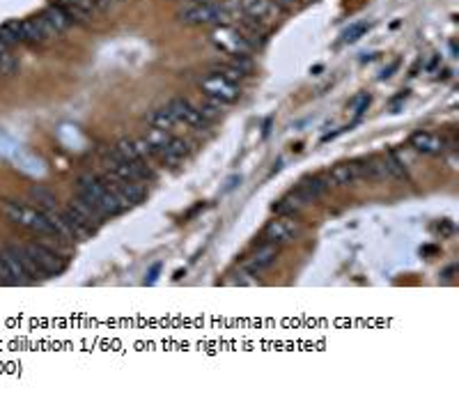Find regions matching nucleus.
Wrapping results in <instances>:
<instances>
[{"mask_svg": "<svg viewBox=\"0 0 459 402\" xmlns=\"http://www.w3.org/2000/svg\"><path fill=\"white\" fill-rule=\"evenodd\" d=\"M356 179H361V163L349 161V163H338V166H333V170L328 172L326 182H328V186H351Z\"/></svg>", "mask_w": 459, "mask_h": 402, "instance_id": "obj_13", "label": "nucleus"}, {"mask_svg": "<svg viewBox=\"0 0 459 402\" xmlns=\"http://www.w3.org/2000/svg\"><path fill=\"white\" fill-rule=\"evenodd\" d=\"M236 182H241V177H232V179H230V182H227V189H225V191H232L234 186H236Z\"/></svg>", "mask_w": 459, "mask_h": 402, "instance_id": "obj_37", "label": "nucleus"}, {"mask_svg": "<svg viewBox=\"0 0 459 402\" xmlns=\"http://www.w3.org/2000/svg\"><path fill=\"white\" fill-rule=\"evenodd\" d=\"M200 90H203L205 97H209V99H214V102H218V104H232L241 95L239 83L227 81V78L218 76V74L205 76L203 81H200Z\"/></svg>", "mask_w": 459, "mask_h": 402, "instance_id": "obj_5", "label": "nucleus"}, {"mask_svg": "<svg viewBox=\"0 0 459 402\" xmlns=\"http://www.w3.org/2000/svg\"><path fill=\"white\" fill-rule=\"evenodd\" d=\"M368 28H370V24H365V21H361V24L349 26L347 30H344V35H342V42H347V44H351V42L361 39L363 35L368 33Z\"/></svg>", "mask_w": 459, "mask_h": 402, "instance_id": "obj_28", "label": "nucleus"}, {"mask_svg": "<svg viewBox=\"0 0 459 402\" xmlns=\"http://www.w3.org/2000/svg\"><path fill=\"white\" fill-rule=\"evenodd\" d=\"M455 274H457V264H453V267H448L441 276H443V281H453Z\"/></svg>", "mask_w": 459, "mask_h": 402, "instance_id": "obj_32", "label": "nucleus"}, {"mask_svg": "<svg viewBox=\"0 0 459 402\" xmlns=\"http://www.w3.org/2000/svg\"><path fill=\"white\" fill-rule=\"evenodd\" d=\"M276 257H278V246L276 244H264V246L257 250V253L250 257V260L246 262V271L248 274H253V276H260L262 271H267L271 264L276 262Z\"/></svg>", "mask_w": 459, "mask_h": 402, "instance_id": "obj_14", "label": "nucleus"}, {"mask_svg": "<svg viewBox=\"0 0 459 402\" xmlns=\"http://www.w3.org/2000/svg\"><path fill=\"white\" fill-rule=\"evenodd\" d=\"M76 186H78V196L90 200L106 219L118 217V214L124 212V205L120 203V198L115 196V191L111 186L104 184V179H99L95 175H83V177H78Z\"/></svg>", "mask_w": 459, "mask_h": 402, "instance_id": "obj_1", "label": "nucleus"}, {"mask_svg": "<svg viewBox=\"0 0 459 402\" xmlns=\"http://www.w3.org/2000/svg\"><path fill=\"white\" fill-rule=\"evenodd\" d=\"M3 214L7 217V221H12V223L24 226L28 230H32V232L55 237L53 226L48 223L46 214L41 212V210H30V207H24V205L14 203V200H5V203H3Z\"/></svg>", "mask_w": 459, "mask_h": 402, "instance_id": "obj_3", "label": "nucleus"}, {"mask_svg": "<svg viewBox=\"0 0 459 402\" xmlns=\"http://www.w3.org/2000/svg\"><path fill=\"white\" fill-rule=\"evenodd\" d=\"M409 143H411V147L415 152H422V154H443L448 147L446 138H441V136H436V134H429V131H415Z\"/></svg>", "mask_w": 459, "mask_h": 402, "instance_id": "obj_12", "label": "nucleus"}, {"mask_svg": "<svg viewBox=\"0 0 459 402\" xmlns=\"http://www.w3.org/2000/svg\"><path fill=\"white\" fill-rule=\"evenodd\" d=\"M301 232V223L297 221V217H281L269 221V226L264 228V239L269 244H287L294 241Z\"/></svg>", "mask_w": 459, "mask_h": 402, "instance_id": "obj_6", "label": "nucleus"}, {"mask_svg": "<svg viewBox=\"0 0 459 402\" xmlns=\"http://www.w3.org/2000/svg\"><path fill=\"white\" fill-rule=\"evenodd\" d=\"M147 122H149V127L163 129V131H172V129L179 125V122L175 120V115H172V113L166 109V106H163V109H156V111L149 113Z\"/></svg>", "mask_w": 459, "mask_h": 402, "instance_id": "obj_20", "label": "nucleus"}, {"mask_svg": "<svg viewBox=\"0 0 459 402\" xmlns=\"http://www.w3.org/2000/svg\"><path fill=\"white\" fill-rule=\"evenodd\" d=\"M198 109V113L203 115V118L207 120V122H212V120H216L218 115H221V106L223 104H218V102H214V99H209V97H205L203 95V102L200 104H193Z\"/></svg>", "mask_w": 459, "mask_h": 402, "instance_id": "obj_25", "label": "nucleus"}, {"mask_svg": "<svg viewBox=\"0 0 459 402\" xmlns=\"http://www.w3.org/2000/svg\"><path fill=\"white\" fill-rule=\"evenodd\" d=\"M113 149H115V152H118L124 161H129V163L140 161V154H138V149H135V140L122 138V140L115 143V147H113Z\"/></svg>", "mask_w": 459, "mask_h": 402, "instance_id": "obj_23", "label": "nucleus"}, {"mask_svg": "<svg viewBox=\"0 0 459 402\" xmlns=\"http://www.w3.org/2000/svg\"><path fill=\"white\" fill-rule=\"evenodd\" d=\"M239 5H241L243 17L257 19V21H262V24L276 19V14H278V5L274 0H239Z\"/></svg>", "mask_w": 459, "mask_h": 402, "instance_id": "obj_11", "label": "nucleus"}, {"mask_svg": "<svg viewBox=\"0 0 459 402\" xmlns=\"http://www.w3.org/2000/svg\"><path fill=\"white\" fill-rule=\"evenodd\" d=\"M92 3L97 5V10H109L113 3H118V0H92Z\"/></svg>", "mask_w": 459, "mask_h": 402, "instance_id": "obj_33", "label": "nucleus"}, {"mask_svg": "<svg viewBox=\"0 0 459 402\" xmlns=\"http://www.w3.org/2000/svg\"><path fill=\"white\" fill-rule=\"evenodd\" d=\"M44 42H48V35L39 17L21 21V44H44Z\"/></svg>", "mask_w": 459, "mask_h": 402, "instance_id": "obj_15", "label": "nucleus"}, {"mask_svg": "<svg viewBox=\"0 0 459 402\" xmlns=\"http://www.w3.org/2000/svg\"><path fill=\"white\" fill-rule=\"evenodd\" d=\"M0 285H17V281H14L12 271L7 269V264H5L3 257H0Z\"/></svg>", "mask_w": 459, "mask_h": 402, "instance_id": "obj_31", "label": "nucleus"}, {"mask_svg": "<svg viewBox=\"0 0 459 402\" xmlns=\"http://www.w3.org/2000/svg\"><path fill=\"white\" fill-rule=\"evenodd\" d=\"M214 74L223 76V78H227V81H232V83H239L241 78L246 76L241 69H236L234 64H230L227 60H225V62H221V64H216V67H214Z\"/></svg>", "mask_w": 459, "mask_h": 402, "instance_id": "obj_26", "label": "nucleus"}, {"mask_svg": "<svg viewBox=\"0 0 459 402\" xmlns=\"http://www.w3.org/2000/svg\"><path fill=\"white\" fill-rule=\"evenodd\" d=\"M55 5H60L67 17L81 26H88L97 12V5L92 0H55Z\"/></svg>", "mask_w": 459, "mask_h": 402, "instance_id": "obj_10", "label": "nucleus"}, {"mask_svg": "<svg viewBox=\"0 0 459 402\" xmlns=\"http://www.w3.org/2000/svg\"><path fill=\"white\" fill-rule=\"evenodd\" d=\"M166 109L175 115V120L179 122V125H186V127H193V129H200V127L207 125V120L198 113V109L193 106V102H189V99L175 97V99H170Z\"/></svg>", "mask_w": 459, "mask_h": 402, "instance_id": "obj_9", "label": "nucleus"}, {"mask_svg": "<svg viewBox=\"0 0 459 402\" xmlns=\"http://www.w3.org/2000/svg\"><path fill=\"white\" fill-rule=\"evenodd\" d=\"M368 106H370V95H368V92H361V95H356L349 102V109L354 111L356 118H361V115L368 111Z\"/></svg>", "mask_w": 459, "mask_h": 402, "instance_id": "obj_29", "label": "nucleus"}, {"mask_svg": "<svg viewBox=\"0 0 459 402\" xmlns=\"http://www.w3.org/2000/svg\"><path fill=\"white\" fill-rule=\"evenodd\" d=\"M0 42H3L7 48L21 44V21L17 19L5 21V24L0 26Z\"/></svg>", "mask_w": 459, "mask_h": 402, "instance_id": "obj_21", "label": "nucleus"}, {"mask_svg": "<svg viewBox=\"0 0 459 402\" xmlns=\"http://www.w3.org/2000/svg\"><path fill=\"white\" fill-rule=\"evenodd\" d=\"M26 250L30 253L32 262L37 264L44 276H57L64 271V260L51 248L41 246V244H26Z\"/></svg>", "mask_w": 459, "mask_h": 402, "instance_id": "obj_7", "label": "nucleus"}, {"mask_svg": "<svg viewBox=\"0 0 459 402\" xmlns=\"http://www.w3.org/2000/svg\"><path fill=\"white\" fill-rule=\"evenodd\" d=\"M189 154H191V145L182 138H170L168 145L159 149V159L163 163H168V166H175V163H179Z\"/></svg>", "mask_w": 459, "mask_h": 402, "instance_id": "obj_16", "label": "nucleus"}, {"mask_svg": "<svg viewBox=\"0 0 459 402\" xmlns=\"http://www.w3.org/2000/svg\"><path fill=\"white\" fill-rule=\"evenodd\" d=\"M436 230H439V232H443V235L448 237L450 232H453V226H450L448 221H443V223H439V226H436Z\"/></svg>", "mask_w": 459, "mask_h": 402, "instance_id": "obj_35", "label": "nucleus"}, {"mask_svg": "<svg viewBox=\"0 0 459 402\" xmlns=\"http://www.w3.org/2000/svg\"><path fill=\"white\" fill-rule=\"evenodd\" d=\"M39 21H41V26H44L48 39H53V37H57V35L67 33L69 28L74 26V21L67 17V12H64L62 7L55 5V3L48 5L46 10L39 14Z\"/></svg>", "mask_w": 459, "mask_h": 402, "instance_id": "obj_8", "label": "nucleus"}, {"mask_svg": "<svg viewBox=\"0 0 459 402\" xmlns=\"http://www.w3.org/2000/svg\"><path fill=\"white\" fill-rule=\"evenodd\" d=\"M135 149H138L140 159H145V161H147V159H154V156L159 154V149H156L147 138H138V140H135Z\"/></svg>", "mask_w": 459, "mask_h": 402, "instance_id": "obj_30", "label": "nucleus"}, {"mask_svg": "<svg viewBox=\"0 0 459 402\" xmlns=\"http://www.w3.org/2000/svg\"><path fill=\"white\" fill-rule=\"evenodd\" d=\"M294 3H297V0H276L278 7H292Z\"/></svg>", "mask_w": 459, "mask_h": 402, "instance_id": "obj_36", "label": "nucleus"}, {"mask_svg": "<svg viewBox=\"0 0 459 402\" xmlns=\"http://www.w3.org/2000/svg\"><path fill=\"white\" fill-rule=\"evenodd\" d=\"M159 269H161V264H154L152 269H149V278H147V283L152 285L154 281H156V276H159Z\"/></svg>", "mask_w": 459, "mask_h": 402, "instance_id": "obj_34", "label": "nucleus"}, {"mask_svg": "<svg viewBox=\"0 0 459 402\" xmlns=\"http://www.w3.org/2000/svg\"><path fill=\"white\" fill-rule=\"evenodd\" d=\"M328 189V182L324 177H319V175H315V177H303L301 179V184H299V193L303 196L308 203H315L317 198H321L324 196V191Z\"/></svg>", "mask_w": 459, "mask_h": 402, "instance_id": "obj_17", "label": "nucleus"}, {"mask_svg": "<svg viewBox=\"0 0 459 402\" xmlns=\"http://www.w3.org/2000/svg\"><path fill=\"white\" fill-rule=\"evenodd\" d=\"M303 3H312V0H303Z\"/></svg>", "mask_w": 459, "mask_h": 402, "instance_id": "obj_38", "label": "nucleus"}, {"mask_svg": "<svg viewBox=\"0 0 459 402\" xmlns=\"http://www.w3.org/2000/svg\"><path fill=\"white\" fill-rule=\"evenodd\" d=\"M384 163H386V170H388V177H395V179H406L409 172H406V166L397 159L395 152H388L384 156Z\"/></svg>", "mask_w": 459, "mask_h": 402, "instance_id": "obj_24", "label": "nucleus"}, {"mask_svg": "<svg viewBox=\"0 0 459 402\" xmlns=\"http://www.w3.org/2000/svg\"><path fill=\"white\" fill-rule=\"evenodd\" d=\"M0 257H3V260H5L7 269L12 271V276H14V281H17V285H26V283H32V278L28 276V271L24 269V264H21V262L17 260V255H14V250H12V244H7V246H3V248H0Z\"/></svg>", "mask_w": 459, "mask_h": 402, "instance_id": "obj_18", "label": "nucleus"}, {"mask_svg": "<svg viewBox=\"0 0 459 402\" xmlns=\"http://www.w3.org/2000/svg\"><path fill=\"white\" fill-rule=\"evenodd\" d=\"M212 44L218 48L221 53L225 55H241V57H250V53L255 51V46L243 37V33L234 26H216L212 33Z\"/></svg>", "mask_w": 459, "mask_h": 402, "instance_id": "obj_4", "label": "nucleus"}, {"mask_svg": "<svg viewBox=\"0 0 459 402\" xmlns=\"http://www.w3.org/2000/svg\"><path fill=\"white\" fill-rule=\"evenodd\" d=\"M306 205H308V200L301 196L299 191H294L290 196H285L283 200H278L274 205V212H278L281 217H299V212L303 210Z\"/></svg>", "mask_w": 459, "mask_h": 402, "instance_id": "obj_19", "label": "nucleus"}, {"mask_svg": "<svg viewBox=\"0 0 459 402\" xmlns=\"http://www.w3.org/2000/svg\"><path fill=\"white\" fill-rule=\"evenodd\" d=\"M177 19L186 26H227L232 17L223 10L221 3L200 5V3H186L177 10Z\"/></svg>", "mask_w": 459, "mask_h": 402, "instance_id": "obj_2", "label": "nucleus"}, {"mask_svg": "<svg viewBox=\"0 0 459 402\" xmlns=\"http://www.w3.org/2000/svg\"><path fill=\"white\" fill-rule=\"evenodd\" d=\"M30 198L39 205V210H57V198L53 191L44 189V186H30Z\"/></svg>", "mask_w": 459, "mask_h": 402, "instance_id": "obj_22", "label": "nucleus"}, {"mask_svg": "<svg viewBox=\"0 0 459 402\" xmlns=\"http://www.w3.org/2000/svg\"><path fill=\"white\" fill-rule=\"evenodd\" d=\"M19 71V60L10 51L0 53V74L3 76H14Z\"/></svg>", "mask_w": 459, "mask_h": 402, "instance_id": "obj_27", "label": "nucleus"}]
</instances>
